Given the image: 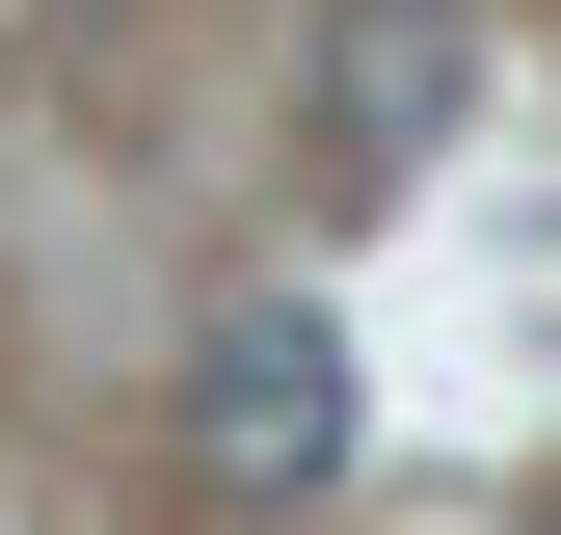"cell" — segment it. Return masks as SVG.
<instances>
[{"label": "cell", "instance_id": "1", "mask_svg": "<svg viewBox=\"0 0 561 535\" xmlns=\"http://www.w3.org/2000/svg\"><path fill=\"white\" fill-rule=\"evenodd\" d=\"M347 429H375V401H347V321L321 295H241L215 349H187V482H215V509H321Z\"/></svg>", "mask_w": 561, "mask_h": 535}, {"label": "cell", "instance_id": "2", "mask_svg": "<svg viewBox=\"0 0 561 535\" xmlns=\"http://www.w3.org/2000/svg\"><path fill=\"white\" fill-rule=\"evenodd\" d=\"M455 81H481V27H455V0H321V161H347V187H401V161H428Z\"/></svg>", "mask_w": 561, "mask_h": 535}]
</instances>
